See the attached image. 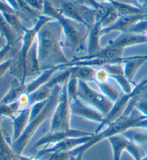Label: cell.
<instances>
[{
  "label": "cell",
  "mask_w": 147,
  "mask_h": 160,
  "mask_svg": "<svg viewBox=\"0 0 147 160\" xmlns=\"http://www.w3.org/2000/svg\"><path fill=\"white\" fill-rule=\"evenodd\" d=\"M62 30L56 20H52L41 28L37 36V54L41 71L69 63L63 52L62 40Z\"/></svg>",
  "instance_id": "cell-1"
},
{
  "label": "cell",
  "mask_w": 147,
  "mask_h": 160,
  "mask_svg": "<svg viewBox=\"0 0 147 160\" xmlns=\"http://www.w3.org/2000/svg\"><path fill=\"white\" fill-rule=\"evenodd\" d=\"M42 14L56 20L61 25L64 41L62 44L77 54L87 53V41L90 28L84 24L67 18L55 7L50 0H44Z\"/></svg>",
  "instance_id": "cell-2"
},
{
  "label": "cell",
  "mask_w": 147,
  "mask_h": 160,
  "mask_svg": "<svg viewBox=\"0 0 147 160\" xmlns=\"http://www.w3.org/2000/svg\"><path fill=\"white\" fill-rule=\"evenodd\" d=\"M144 118V116L136 109L129 115L123 114L114 122L108 123L106 127L103 128L100 132L95 133L88 142L76 148L69 153L73 156L80 153L85 154L88 149L103 140L108 139L112 136L123 134L128 130L134 128L137 123Z\"/></svg>",
  "instance_id": "cell-3"
},
{
  "label": "cell",
  "mask_w": 147,
  "mask_h": 160,
  "mask_svg": "<svg viewBox=\"0 0 147 160\" xmlns=\"http://www.w3.org/2000/svg\"><path fill=\"white\" fill-rule=\"evenodd\" d=\"M62 85H57L55 87L42 111L36 117L30 121L25 132L22 134L20 137L16 141L11 143V147L14 153L17 156H20L22 154L24 150L27 146L33 136L39 129L40 126L50 116L52 115V113L58 103L60 91H61Z\"/></svg>",
  "instance_id": "cell-4"
},
{
  "label": "cell",
  "mask_w": 147,
  "mask_h": 160,
  "mask_svg": "<svg viewBox=\"0 0 147 160\" xmlns=\"http://www.w3.org/2000/svg\"><path fill=\"white\" fill-rule=\"evenodd\" d=\"M67 82L62 85L60 98L56 107L51 116L50 132H64L71 129V103L67 96Z\"/></svg>",
  "instance_id": "cell-5"
},
{
  "label": "cell",
  "mask_w": 147,
  "mask_h": 160,
  "mask_svg": "<svg viewBox=\"0 0 147 160\" xmlns=\"http://www.w3.org/2000/svg\"><path fill=\"white\" fill-rule=\"evenodd\" d=\"M78 98L88 105L97 109L105 116L114 106V102L106 98L101 92H98L88 86L87 82L78 80Z\"/></svg>",
  "instance_id": "cell-6"
},
{
  "label": "cell",
  "mask_w": 147,
  "mask_h": 160,
  "mask_svg": "<svg viewBox=\"0 0 147 160\" xmlns=\"http://www.w3.org/2000/svg\"><path fill=\"white\" fill-rule=\"evenodd\" d=\"M93 135L83 137L67 138V139L62 140V141L57 143V144L52 145L51 147H45L43 149L40 150L38 152L37 156L35 157V158L37 159H40L45 155H50L52 153H55V152H70L72 150L76 149V148L82 146L83 144L88 142Z\"/></svg>",
  "instance_id": "cell-7"
},
{
  "label": "cell",
  "mask_w": 147,
  "mask_h": 160,
  "mask_svg": "<svg viewBox=\"0 0 147 160\" xmlns=\"http://www.w3.org/2000/svg\"><path fill=\"white\" fill-rule=\"evenodd\" d=\"M95 133L84 132V131L73 129V128H71L69 131H64V132H50L47 134L45 135L35 143V148H39L42 146L47 147L50 145L52 146V145L60 142L62 140L66 139L67 138L88 137V136H92Z\"/></svg>",
  "instance_id": "cell-8"
},
{
  "label": "cell",
  "mask_w": 147,
  "mask_h": 160,
  "mask_svg": "<svg viewBox=\"0 0 147 160\" xmlns=\"http://www.w3.org/2000/svg\"><path fill=\"white\" fill-rule=\"evenodd\" d=\"M70 103H71L72 114L90 121V122L99 123V124L104 120L105 116L103 113L81 100L79 98H76Z\"/></svg>",
  "instance_id": "cell-9"
},
{
  "label": "cell",
  "mask_w": 147,
  "mask_h": 160,
  "mask_svg": "<svg viewBox=\"0 0 147 160\" xmlns=\"http://www.w3.org/2000/svg\"><path fill=\"white\" fill-rule=\"evenodd\" d=\"M147 39L146 35H138L129 32H121L116 38L110 40L108 42L109 46L118 47L126 49V48L132 47L135 45L146 44Z\"/></svg>",
  "instance_id": "cell-10"
},
{
  "label": "cell",
  "mask_w": 147,
  "mask_h": 160,
  "mask_svg": "<svg viewBox=\"0 0 147 160\" xmlns=\"http://www.w3.org/2000/svg\"><path fill=\"white\" fill-rule=\"evenodd\" d=\"M145 14L119 18L112 25L102 29V30H101V35L103 37V36L105 35H108V33L115 32V31L120 32H128L129 28L132 25H134L135 23L140 20V19L145 18Z\"/></svg>",
  "instance_id": "cell-11"
},
{
  "label": "cell",
  "mask_w": 147,
  "mask_h": 160,
  "mask_svg": "<svg viewBox=\"0 0 147 160\" xmlns=\"http://www.w3.org/2000/svg\"><path fill=\"white\" fill-rule=\"evenodd\" d=\"M30 118V107L22 109L12 119V142L16 141L27 128ZM11 142V143H12Z\"/></svg>",
  "instance_id": "cell-12"
},
{
  "label": "cell",
  "mask_w": 147,
  "mask_h": 160,
  "mask_svg": "<svg viewBox=\"0 0 147 160\" xmlns=\"http://www.w3.org/2000/svg\"><path fill=\"white\" fill-rule=\"evenodd\" d=\"M102 27L100 21H96L89 30L87 41V54L86 55H92L96 54L102 49L100 45Z\"/></svg>",
  "instance_id": "cell-13"
},
{
  "label": "cell",
  "mask_w": 147,
  "mask_h": 160,
  "mask_svg": "<svg viewBox=\"0 0 147 160\" xmlns=\"http://www.w3.org/2000/svg\"><path fill=\"white\" fill-rule=\"evenodd\" d=\"M42 71L40 69V62L37 54V40L29 50L25 60V78L40 73Z\"/></svg>",
  "instance_id": "cell-14"
},
{
  "label": "cell",
  "mask_w": 147,
  "mask_h": 160,
  "mask_svg": "<svg viewBox=\"0 0 147 160\" xmlns=\"http://www.w3.org/2000/svg\"><path fill=\"white\" fill-rule=\"evenodd\" d=\"M58 71H60L58 67L51 68L42 71L39 76L32 80V81L28 83H25V92L29 94L33 93L36 90L46 84L53 77L55 72Z\"/></svg>",
  "instance_id": "cell-15"
},
{
  "label": "cell",
  "mask_w": 147,
  "mask_h": 160,
  "mask_svg": "<svg viewBox=\"0 0 147 160\" xmlns=\"http://www.w3.org/2000/svg\"><path fill=\"white\" fill-rule=\"evenodd\" d=\"M146 62H147V55H135L124 64V75L130 82L133 83L139 70Z\"/></svg>",
  "instance_id": "cell-16"
},
{
  "label": "cell",
  "mask_w": 147,
  "mask_h": 160,
  "mask_svg": "<svg viewBox=\"0 0 147 160\" xmlns=\"http://www.w3.org/2000/svg\"><path fill=\"white\" fill-rule=\"evenodd\" d=\"M112 149L113 160H120L123 152L126 151L130 139L124 134H116L108 139Z\"/></svg>",
  "instance_id": "cell-17"
},
{
  "label": "cell",
  "mask_w": 147,
  "mask_h": 160,
  "mask_svg": "<svg viewBox=\"0 0 147 160\" xmlns=\"http://www.w3.org/2000/svg\"><path fill=\"white\" fill-rule=\"evenodd\" d=\"M111 4L117 12L119 18L126 16L138 15L147 12V9L144 7L136 5V4L125 3V2L114 1L111 2Z\"/></svg>",
  "instance_id": "cell-18"
},
{
  "label": "cell",
  "mask_w": 147,
  "mask_h": 160,
  "mask_svg": "<svg viewBox=\"0 0 147 160\" xmlns=\"http://www.w3.org/2000/svg\"><path fill=\"white\" fill-rule=\"evenodd\" d=\"M0 35L6 41L5 44L12 46L17 49L19 42H21V38L17 35L16 32L11 28L7 23L3 15L0 13ZM20 50V49H18Z\"/></svg>",
  "instance_id": "cell-19"
},
{
  "label": "cell",
  "mask_w": 147,
  "mask_h": 160,
  "mask_svg": "<svg viewBox=\"0 0 147 160\" xmlns=\"http://www.w3.org/2000/svg\"><path fill=\"white\" fill-rule=\"evenodd\" d=\"M25 83H22L17 79H14L12 83L10 88L4 96L0 103L4 104H11L17 101L19 96L23 92H25Z\"/></svg>",
  "instance_id": "cell-20"
},
{
  "label": "cell",
  "mask_w": 147,
  "mask_h": 160,
  "mask_svg": "<svg viewBox=\"0 0 147 160\" xmlns=\"http://www.w3.org/2000/svg\"><path fill=\"white\" fill-rule=\"evenodd\" d=\"M1 119L0 118V160H20L19 156L13 151L11 144L4 137L1 127Z\"/></svg>",
  "instance_id": "cell-21"
},
{
  "label": "cell",
  "mask_w": 147,
  "mask_h": 160,
  "mask_svg": "<svg viewBox=\"0 0 147 160\" xmlns=\"http://www.w3.org/2000/svg\"><path fill=\"white\" fill-rule=\"evenodd\" d=\"M71 71V76L85 82L94 81L96 68L87 66H74L68 68Z\"/></svg>",
  "instance_id": "cell-22"
},
{
  "label": "cell",
  "mask_w": 147,
  "mask_h": 160,
  "mask_svg": "<svg viewBox=\"0 0 147 160\" xmlns=\"http://www.w3.org/2000/svg\"><path fill=\"white\" fill-rule=\"evenodd\" d=\"M2 14L6 19L9 25L11 27V28L16 32L19 37L22 38L26 30V28L21 22L20 19L17 16V14L15 13H4Z\"/></svg>",
  "instance_id": "cell-23"
},
{
  "label": "cell",
  "mask_w": 147,
  "mask_h": 160,
  "mask_svg": "<svg viewBox=\"0 0 147 160\" xmlns=\"http://www.w3.org/2000/svg\"><path fill=\"white\" fill-rule=\"evenodd\" d=\"M128 139L139 145L147 144V129L143 131L136 130V128H131L123 133Z\"/></svg>",
  "instance_id": "cell-24"
},
{
  "label": "cell",
  "mask_w": 147,
  "mask_h": 160,
  "mask_svg": "<svg viewBox=\"0 0 147 160\" xmlns=\"http://www.w3.org/2000/svg\"><path fill=\"white\" fill-rule=\"evenodd\" d=\"M96 85H97L98 88H99L100 92H101L103 95L109 99V100L111 101L112 102L114 103L115 101L118 100V98L120 96V93L117 91V90L109 82Z\"/></svg>",
  "instance_id": "cell-25"
},
{
  "label": "cell",
  "mask_w": 147,
  "mask_h": 160,
  "mask_svg": "<svg viewBox=\"0 0 147 160\" xmlns=\"http://www.w3.org/2000/svg\"><path fill=\"white\" fill-rule=\"evenodd\" d=\"M67 92L70 102L78 98V79L71 76L67 82Z\"/></svg>",
  "instance_id": "cell-26"
},
{
  "label": "cell",
  "mask_w": 147,
  "mask_h": 160,
  "mask_svg": "<svg viewBox=\"0 0 147 160\" xmlns=\"http://www.w3.org/2000/svg\"><path fill=\"white\" fill-rule=\"evenodd\" d=\"M110 78L114 79L119 85L120 88L124 91V93H130L133 91V83L127 79L124 73L112 76H110Z\"/></svg>",
  "instance_id": "cell-27"
},
{
  "label": "cell",
  "mask_w": 147,
  "mask_h": 160,
  "mask_svg": "<svg viewBox=\"0 0 147 160\" xmlns=\"http://www.w3.org/2000/svg\"><path fill=\"white\" fill-rule=\"evenodd\" d=\"M126 151L133 157L134 160H141L146 155L144 150L140 147V145L136 144L131 140L128 144Z\"/></svg>",
  "instance_id": "cell-28"
},
{
  "label": "cell",
  "mask_w": 147,
  "mask_h": 160,
  "mask_svg": "<svg viewBox=\"0 0 147 160\" xmlns=\"http://www.w3.org/2000/svg\"><path fill=\"white\" fill-rule=\"evenodd\" d=\"M119 18V17L118 15L117 12L115 11L114 7L112 5L111 8L109 9V11L106 14L100 19V22L102 29L112 25Z\"/></svg>",
  "instance_id": "cell-29"
},
{
  "label": "cell",
  "mask_w": 147,
  "mask_h": 160,
  "mask_svg": "<svg viewBox=\"0 0 147 160\" xmlns=\"http://www.w3.org/2000/svg\"><path fill=\"white\" fill-rule=\"evenodd\" d=\"M110 78L109 72L104 67H100L96 68L95 75H94V82L96 84L104 83L109 82Z\"/></svg>",
  "instance_id": "cell-30"
},
{
  "label": "cell",
  "mask_w": 147,
  "mask_h": 160,
  "mask_svg": "<svg viewBox=\"0 0 147 160\" xmlns=\"http://www.w3.org/2000/svg\"><path fill=\"white\" fill-rule=\"evenodd\" d=\"M128 32L138 35H146L147 33V19L145 18L140 19L132 25Z\"/></svg>",
  "instance_id": "cell-31"
},
{
  "label": "cell",
  "mask_w": 147,
  "mask_h": 160,
  "mask_svg": "<svg viewBox=\"0 0 147 160\" xmlns=\"http://www.w3.org/2000/svg\"><path fill=\"white\" fill-rule=\"evenodd\" d=\"M24 1L31 9L39 13H42L44 9V0H24Z\"/></svg>",
  "instance_id": "cell-32"
},
{
  "label": "cell",
  "mask_w": 147,
  "mask_h": 160,
  "mask_svg": "<svg viewBox=\"0 0 147 160\" xmlns=\"http://www.w3.org/2000/svg\"><path fill=\"white\" fill-rule=\"evenodd\" d=\"M17 102L18 103L19 106L22 109L24 108H27L30 107V94L26 93V92H23L22 93L20 94V96H19V98L17 101Z\"/></svg>",
  "instance_id": "cell-33"
},
{
  "label": "cell",
  "mask_w": 147,
  "mask_h": 160,
  "mask_svg": "<svg viewBox=\"0 0 147 160\" xmlns=\"http://www.w3.org/2000/svg\"><path fill=\"white\" fill-rule=\"evenodd\" d=\"M74 1L79 4L93 9H96L100 7L101 4V2H98L96 0H74Z\"/></svg>",
  "instance_id": "cell-34"
},
{
  "label": "cell",
  "mask_w": 147,
  "mask_h": 160,
  "mask_svg": "<svg viewBox=\"0 0 147 160\" xmlns=\"http://www.w3.org/2000/svg\"><path fill=\"white\" fill-rule=\"evenodd\" d=\"M49 158L47 160H69L71 157V154L69 152H55L49 155Z\"/></svg>",
  "instance_id": "cell-35"
},
{
  "label": "cell",
  "mask_w": 147,
  "mask_h": 160,
  "mask_svg": "<svg viewBox=\"0 0 147 160\" xmlns=\"http://www.w3.org/2000/svg\"><path fill=\"white\" fill-rule=\"evenodd\" d=\"M13 63V59L11 58V59H9L4 61V62L0 64V78L4 76V75L6 73V72L9 71L11 69L12 65Z\"/></svg>",
  "instance_id": "cell-36"
},
{
  "label": "cell",
  "mask_w": 147,
  "mask_h": 160,
  "mask_svg": "<svg viewBox=\"0 0 147 160\" xmlns=\"http://www.w3.org/2000/svg\"><path fill=\"white\" fill-rule=\"evenodd\" d=\"M0 13L1 14H4V13L17 14L15 10H14L13 8H12L8 4H7L5 2L2 1V0H0Z\"/></svg>",
  "instance_id": "cell-37"
},
{
  "label": "cell",
  "mask_w": 147,
  "mask_h": 160,
  "mask_svg": "<svg viewBox=\"0 0 147 160\" xmlns=\"http://www.w3.org/2000/svg\"><path fill=\"white\" fill-rule=\"evenodd\" d=\"M134 128H140V129H147V118L144 117L141 119L137 124Z\"/></svg>",
  "instance_id": "cell-38"
},
{
  "label": "cell",
  "mask_w": 147,
  "mask_h": 160,
  "mask_svg": "<svg viewBox=\"0 0 147 160\" xmlns=\"http://www.w3.org/2000/svg\"><path fill=\"white\" fill-rule=\"evenodd\" d=\"M4 1L7 4H8L12 8H13L17 13V12L18 10V4L17 0H4Z\"/></svg>",
  "instance_id": "cell-39"
},
{
  "label": "cell",
  "mask_w": 147,
  "mask_h": 160,
  "mask_svg": "<svg viewBox=\"0 0 147 160\" xmlns=\"http://www.w3.org/2000/svg\"><path fill=\"white\" fill-rule=\"evenodd\" d=\"M84 154L83 153H80L76 155H71V157H70L69 160H83V157Z\"/></svg>",
  "instance_id": "cell-40"
},
{
  "label": "cell",
  "mask_w": 147,
  "mask_h": 160,
  "mask_svg": "<svg viewBox=\"0 0 147 160\" xmlns=\"http://www.w3.org/2000/svg\"><path fill=\"white\" fill-rule=\"evenodd\" d=\"M142 7L147 9V0H140Z\"/></svg>",
  "instance_id": "cell-41"
},
{
  "label": "cell",
  "mask_w": 147,
  "mask_h": 160,
  "mask_svg": "<svg viewBox=\"0 0 147 160\" xmlns=\"http://www.w3.org/2000/svg\"><path fill=\"white\" fill-rule=\"evenodd\" d=\"M105 2H108V3H111V2H114V1H118V0H104Z\"/></svg>",
  "instance_id": "cell-42"
},
{
  "label": "cell",
  "mask_w": 147,
  "mask_h": 160,
  "mask_svg": "<svg viewBox=\"0 0 147 160\" xmlns=\"http://www.w3.org/2000/svg\"><path fill=\"white\" fill-rule=\"evenodd\" d=\"M141 160H147V155H145Z\"/></svg>",
  "instance_id": "cell-43"
},
{
  "label": "cell",
  "mask_w": 147,
  "mask_h": 160,
  "mask_svg": "<svg viewBox=\"0 0 147 160\" xmlns=\"http://www.w3.org/2000/svg\"><path fill=\"white\" fill-rule=\"evenodd\" d=\"M146 39H147V33L146 34Z\"/></svg>",
  "instance_id": "cell-44"
},
{
  "label": "cell",
  "mask_w": 147,
  "mask_h": 160,
  "mask_svg": "<svg viewBox=\"0 0 147 160\" xmlns=\"http://www.w3.org/2000/svg\"><path fill=\"white\" fill-rule=\"evenodd\" d=\"M2 1H4V0H2Z\"/></svg>",
  "instance_id": "cell-45"
}]
</instances>
